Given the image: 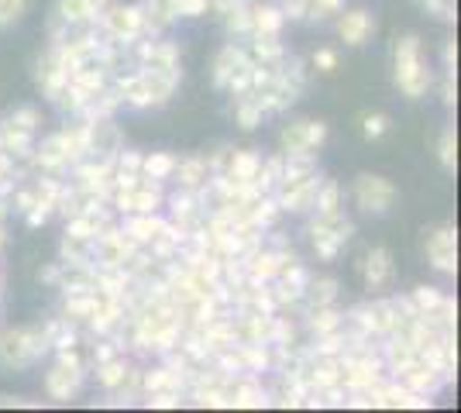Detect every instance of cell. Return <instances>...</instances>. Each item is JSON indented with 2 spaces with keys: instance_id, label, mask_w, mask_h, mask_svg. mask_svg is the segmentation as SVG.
Returning a JSON list of instances; mask_svg holds the SVG:
<instances>
[{
  "instance_id": "1",
  "label": "cell",
  "mask_w": 461,
  "mask_h": 413,
  "mask_svg": "<svg viewBox=\"0 0 461 413\" xmlns=\"http://www.w3.org/2000/svg\"><path fill=\"white\" fill-rule=\"evenodd\" d=\"M393 76L396 86L406 100H420L427 97V90L434 86V73L423 59V41L420 35H400L396 49H393Z\"/></svg>"
},
{
  "instance_id": "2",
  "label": "cell",
  "mask_w": 461,
  "mask_h": 413,
  "mask_svg": "<svg viewBox=\"0 0 461 413\" xmlns=\"http://www.w3.org/2000/svg\"><path fill=\"white\" fill-rule=\"evenodd\" d=\"M251 73H255V59H251L249 49L241 41L230 39L228 45L217 49V56L211 62L213 90H224L230 97H238V94H245L251 86Z\"/></svg>"
},
{
  "instance_id": "3",
  "label": "cell",
  "mask_w": 461,
  "mask_h": 413,
  "mask_svg": "<svg viewBox=\"0 0 461 413\" xmlns=\"http://www.w3.org/2000/svg\"><path fill=\"white\" fill-rule=\"evenodd\" d=\"M49 352H52V345L45 335V324L0 331V365H7V369H28V365L41 362Z\"/></svg>"
},
{
  "instance_id": "4",
  "label": "cell",
  "mask_w": 461,
  "mask_h": 413,
  "mask_svg": "<svg viewBox=\"0 0 461 413\" xmlns=\"http://www.w3.org/2000/svg\"><path fill=\"white\" fill-rule=\"evenodd\" d=\"M307 235L317 258L321 262H334V258L345 252L348 241L355 238V220L345 217V211H338V214H313Z\"/></svg>"
},
{
  "instance_id": "5",
  "label": "cell",
  "mask_w": 461,
  "mask_h": 413,
  "mask_svg": "<svg viewBox=\"0 0 461 413\" xmlns=\"http://www.w3.org/2000/svg\"><path fill=\"white\" fill-rule=\"evenodd\" d=\"M96 28L107 41L128 49L131 41L145 35V11H141V4H107L96 18Z\"/></svg>"
},
{
  "instance_id": "6",
  "label": "cell",
  "mask_w": 461,
  "mask_h": 413,
  "mask_svg": "<svg viewBox=\"0 0 461 413\" xmlns=\"http://www.w3.org/2000/svg\"><path fill=\"white\" fill-rule=\"evenodd\" d=\"M396 197H400L396 183L379 176V173H358L355 183H351V200H355V207L368 217H385L393 211Z\"/></svg>"
},
{
  "instance_id": "7",
  "label": "cell",
  "mask_w": 461,
  "mask_h": 413,
  "mask_svg": "<svg viewBox=\"0 0 461 413\" xmlns=\"http://www.w3.org/2000/svg\"><path fill=\"white\" fill-rule=\"evenodd\" d=\"M77 158H83V156L77 152V145L66 138V131L59 128V131L45 135L41 141H35V152H32L28 169H35V173H52V176H69V169H73Z\"/></svg>"
},
{
  "instance_id": "8",
  "label": "cell",
  "mask_w": 461,
  "mask_h": 413,
  "mask_svg": "<svg viewBox=\"0 0 461 413\" xmlns=\"http://www.w3.org/2000/svg\"><path fill=\"white\" fill-rule=\"evenodd\" d=\"M107 203L114 207L117 217L155 214V211H162V207H166V183L141 176L135 186H128V190H111V200H107Z\"/></svg>"
},
{
  "instance_id": "9",
  "label": "cell",
  "mask_w": 461,
  "mask_h": 413,
  "mask_svg": "<svg viewBox=\"0 0 461 413\" xmlns=\"http://www.w3.org/2000/svg\"><path fill=\"white\" fill-rule=\"evenodd\" d=\"M423 252H427V262L434 273L455 275L458 273V228L451 220H444L438 228L423 231Z\"/></svg>"
},
{
  "instance_id": "10",
  "label": "cell",
  "mask_w": 461,
  "mask_h": 413,
  "mask_svg": "<svg viewBox=\"0 0 461 413\" xmlns=\"http://www.w3.org/2000/svg\"><path fill=\"white\" fill-rule=\"evenodd\" d=\"M138 245L128 241V235L121 231V224H107L100 228V235L94 241V265L96 269H128L135 258Z\"/></svg>"
},
{
  "instance_id": "11",
  "label": "cell",
  "mask_w": 461,
  "mask_h": 413,
  "mask_svg": "<svg viewBox=\"0 0 461 413\" xmlns=\"http://www.w3.org/2000/svg\"><path fill=\"white\" fill-rule=\"evenodd\" d=\"M111 90L117 94L121 107H128V111H149V107H162L158 94L152 90V79L145 76L138 66L131 69V73H117V76H111Z\"/></svg>"
},
{
  "instance_id": "12",
  "label": "cell",
  "mask_w": 461,
  "mask_h": 413,
  "mask_svg": "<svg viewBox=\"0 0 461 413\" xmlns=\"http://www.w3.org/2000/svg\"><path fill=\"white\" fill-rule=\"evenodd\" d=\"M327 141V124L313 118L289 121L279 131V152H321V145Z\"/></svg>"
},
{
  "instance_id": "13",
  "label": "cell",
  "mask_w": 461,
  "mask_h": 413,
  "mask_svg": "<svg viewBox=\"0 0 461 413\" xmlns=\"http://www.w3.org/2000/svg\"><path fill=\"white\" fill-rule=\"evenodd\" d=\"M124 148V138H121V128L114 124V118L107 121H86V152L83 156L94 158H111Z\"/></svg>"
},
{
  "instance_id": "14",
  "label": "cell",
  "mask_w": 461,
  "mask_h": 413,
  "mask_svg": "<svg viewBox=\"0 0 461 413\" xmlns=\"http://www.w3.org/2000/svg\"><path fill=\"white\" fill-rule=\"evenodd\" d=\"M149 393H183L186 396V373L176 369L173 362H158L152 369H141V396Z\"/></svg>"
},
{
  "instance_id": "15",
  "label": "cell",
  "mask_w": 461,
  "mask_h": 413,
  "mask_svg": "<svg viewBox=\"0 0 461 413\" xmlns=\"http://www.w3.org/2000/svg\"><path fill=\"white\" fill-rule=\"evenodd\" d=\"M338 35L345 45L351 49H362L372 41L375 35V14L366 11V7H351V11H341V18H338Z\"/></svg>"
},
{
  "instance_id": "16",
  "label": "cell",
  "mask_w": 461,
  "mask_h": 413,
  "mask_svg": "<svg viewBox=\"0 0 461 413\" xmlns=\"http://www.w3.org/2000/svg\"><path fill=\"white\" fill-rule=\"evenodd\" d=\"M362 275H366V286L372 293H383L393 286V279H396V265H393V252L385 248V245H375V248H368L366 262H362Z\"/></svg>"
},
{
  "instance_id": "17",
  "label": "cell",
  "mask_w": 461,
  "mask_h": 413,
  "mask_svg": "<svg viewBox=\"0 0 461 413\" xmlns=\"http://www.w3.org/2000/svg\"><path fill=\"white\" fill-rule=\"evenodd\" d=\"M0 152L4 156H11L18 166L28 169V162H32V152H35V131H28V128H21L14 121H0Z\"/></svg>"
},
{
  "instance_id": "18",
  "label": "cell",
  "mask_w": 461,
  "mask_h": 413,
  "mask_svg": "<svg viewBox=\"0 0 461 413\" xmlns=\"http://www.w3.org/2000/svg\"><path fill=\"white\" fill-rule=\"evenodd\" d=\"M121 231L128 235V241L131 245H138V248H149L155 238L166 231V217L158 214H124V220H121Z\"/></svg>"
},
{
  "instance_id": "19",
  "label": "cell",
  "mask_w": 461,
  "mask_h": 413,
  "mask_svg": "<svg viewBox=\"0 0 461 413\" xmlns=\"http://www.w3.org/2000/svg\"><path fill=\"white\" fill-rule=\"evenodd\" d=\"M83 382H86V373H73V369H66V365H59L56 362V365L45 373V393H49V400L69 403V400H77L79 396Z\"/></svg>"
},
{
  "instance_id": "20",
  "label": "cell",
  "mask_w": 461,
  "mask_h": 413,
  "mask_svg": "<svg viewBox=\"0 0 461 413\" xmlns=\"http://www.w3.org/2000/svg\"><path fill=\"white\" fill-rule=\"evenodd\" d=\"M249 21H251V35H283V28H286V18H283L279 4H269V0H251Z\"/></svg>"
},
{
  "instance_id": "21",
  "label": "cell",
  "mask_w": 461,
  "mask_h": 413,
  "mask_svg": "<svg viewBox=\"0 0 461 413\" xmlns=\"http://www.w3.org/2000/svg\"><path fill=\"white\" fill-rule=\"evenodd\" d=\"M169 179L176 183V190H200V186H207V179H211V162L203 156L176 158V169Z\"/></svg>"
},
{
  "instance_id": "22",
  "label": "cell",
  "mask_w": 461,
  "mask_h": 413,
  "mask_svg": "<svg viewBox=\"0 0 461 413\" xmlns=\"http://www.w3.org/2000/svg\"><path fill=\"white\" fill-rule=\"evenodd\" d=\"M107 4H111V0H56L52 11H56L69 28H79V24H96L100 11H104Z\"/></svg>"
},
{
  "instance_id": "23",
  "label": "cell",
  "mask_w": 461,
  "mask_h": 413,
  "mask_svg": "<svg viewBox=\"0 0 461 413\" xmlns=\"http://www.w3.org/2000/svg\"><path fill=\"white\" fill-rule=\"evenodd\" d=\"M96 303H100V290H86V293H62V307L59 314L66 320H73L77 328H86L90 317L96 314Z\"/></svg>"
},
{
  "instance_id": "24",
  "label": "cell",
  "mask_w": 461,
  "mask_h": 413,
  "mask_svg": "<svg viewBox=\"0 0 461 413\" xmlns=\"http://www.w3.org/2000/svg\"><path fill=\"white\" fill-rule=\"evenodd\" d=\"M59 290H62V293H86V290H96V265L94 262H62Z\"/></svg>"
},
{
  "instance_id": "25",
  "label": "cell",
  "mask_w": 461,
  "mask_h": 413,
  "mask_svg": "<svg viewBox=\"0 0 461 413\" xmlns=\"http://www.w3.org/2000/svg\"><path fill=\"white\" fill-rule=\"evenodd\" d=\"M303 328H307L313 337L330 335L338 328H345V310L338 303H327V307H310L303 310Z\"/></svg>"
},
{
  "instance_id": "26",
  "label": "cell",
  "mask_w": 461,
  "mask_h": 413,
  "mask_svg": "<svg viewBox=\"0 0 461 413\" xmlns=\"http://www.w3.org/2000/svg\"><path fill=\"white\" fill-rule=\"evenodd\" d=\"M251 45H249V56L258 66H272V69H279L283 66V59H286V45H283V39L279 35H251Z\"/></svg>"
},
{
  "instance_id": "27",
  "label": "cell",
  "mask_w": 461,
  "mask_h": 413,
  "mask_svg": "<svg viewBox=\"0 0 461 413\" xmlns=\"http://www.w3.org/2000/svg\"><path fill=\"white\" fill-rule=\"evenodd\" d=\"M230 111H234V124H238L241 131H255L262 121L269 118V114L262 111V103H258V97H255L251 90L238 94V97H230Z\"/></svg>"
},
{
  "instance_id": "28",
  "label": "cell",
  "mask_w": 461,
  "mask_h": 413,
  "mask_svg": "<svg viewBox=\"0 0 461 413\" xmlns=\"http://www.w3.org/2000/svg\"><path fill=\"white\" fill-rule=\"evenodd\" d=\"M128 369H131V362H128L124 355H114V358H107V362H96L94 365L96 386H100L104 393H117L121 382H124V375H128Z\"/></svg>"
},
{
  "instance_id": "29",
  "label": "cell",
  "mask_w": 461,
  "mask_h": 413,
  "mask_svg": "<svg viewBox=\"0 0 461 413\" xmlns=\"http://www.w3.org/2000/svg\"><path fill=\"white\" fill-rule=\"evenodd\" d=\"M258 169H262V152H258V148H234L224 176H234V179H241V183H251V186H255ZM255 190H258V186H255Z\"/></svg>"
},
{
  "instance_id": "30",
  "label": "cell",
  "mask_w": 461,
  "mask_h": 413,
  "mask_svg": "<svg viewBox=\"0 0 461 413\" xmlns=\"http://www.w3.org/2000/svg\"><path fill=\"white\" fill-rule=\"evenodd\" d=\"M338 211H345V190L338 179L324 176L313 197V214H338Z\"/></svg>"
},
{
  "instance_id": "31",
  "label": "cell",
  "mask_w": 461,
  "mask_h": 413,
  "mask_svg": "<svg viewBox=\"0 0 461 413\" xmlns=\"http://www.w3.org/2000/svg\"><path fill=\"white\" fill-rule=\"evenodd\" d=\"M338 293H341L338 279L334 275H321V279H310L303 303H307V310L310 307H327V303H338Z\"/></svg>"
},
{
  "instance_id": "32",
  "label": "cell",
  "mask_w": 461,
  "mask_h": 413,
  "mask_svg": "<svg viewBox=\"0 0 461 413\" xmlns=\"http://www.w3.org/2000/svg\"><path fill=\"white\" fill-rule=\"evenodd\" d=\"M238 352H241L245 373H272V345H245V341H238Z\"/></svg>"
},
{
  "instance_id": "33",
  "label": "cell",
  "mask_w": 461,
  "mask_h": 413,
  "mask_svg": "<svg viewBox=\"0 0 461 413\" xmlns=\"http://www.w3.org/2000/svg\"><path fill=\"white\" fill-rule=\"evenodd\" d=\"M173 169H176L173 152H149V156H141V176L166 183V179L173 176Z\"/></svg>"
},
{
  "instance_id": "34",
  "label": "cell",
  "mask_w": 461,
  "mask_h": 413,
  "mask_svg": "<svg viewBox=\"0 0 461 413\" xmlns=\"http://www.w3.org/2000/svg\"><path fill=\"white\" fill-rule=\"evenodd\" d=\"M438 162H441L444 173H455L458 169V138H455V124H447L438 141Z\"/></svg>"
},
{
  "instance_id": "35",
  "label": "cell",
  "mask_w": 461,
  "mask_h": 413,
  "mask_svg": "<svg viewBox=\"0 0 461 413\" xmlns=\"http://www.w3.org/2000/svg\"><path fill=\"white\" fill-rule=\"evenodd\" d=\"M251 4V0H249ZM249 4H241V7H234L230 14H224V31H228L234 41H241V39H249L251 35V21H249Z\"/></svg>"
},
{
  "instance_id": "36",
  "label": "cell",
  "mask_w": 461,
  "mask_h": 413,
  "mask_svg": "<svg viewBox=\"0 0 461 413\" xmlns=\"http://www.w3.org/2000/svg\"><path fill=\"white\" fill-rule=\"evenodd\" d=\"M406 296H410V303L417 307V314H430V310L444 300V290L441 286H427V283H423V286L410 290Z\"/></svg>"
},
{
  "instance_id": "37",
  "label": "cell",
  "mask_w": 461,
  "mask_h": 413,
  "mask_svg": "<svg viewBox=\"0 0 461 413\" xmlns=\"http://www.w3.org/2000/svg\"><path fill=\"white\" fill-rule=\"evenodd\" d=\"M389 128H393V121H389V114H383V111L362 114V138H366V141H379Z\"/></svg>"
},
{
  "instance_id": "38",
  "label": "cell",
  "mask_w": 461,
  "mask_h": 413,
  "mask_svg": "<svg viewBox=\"0 0 461 413\" xmlns=\"http://www.w3.org/2000/svg\"><path fill=\"white\" fill-rule=\"evenodd\" d=\"M345 11V0H307V21H327Z\"/></svg>"
},
{
  "instance_id": "39",
  "label": "cell",
  "mask_w": 461,
  "mask_h": 413,
  "mask_svg": "<svg viewBox=\"0 0 461 413\" xmlns=\"http://www.w3.org/2000/svg\"><path fill=\"white\" fill-rule=\"evenodd\" d=\"M7 121H14V124H21V128H28V131H35V135H39L41 111L39 107H32V103H21V107H14V111L7 114Z\"/></svg>"
},
{
  "instance_id": "40",
  "label": "cell",
  "mask_w": 461,
  "mask_h": 413,
  "mask_svg": "<svg viewBox=\"0 0 461 413\" xmlns=\"http://www.w3.org/2000/svg\"><path fill=\"white\" fill-rule=\"evenodd\" d=\"M28 11V0H0V31L14 28Z\"/></svg>"
},
{
  "instance_id": "41",
  "label": "cell",
  "mask_w": 461,
  "mask_h": 413,
  "mask_svg": "<svg viewBox=\"0 0 461 413\" xmlns=\"http://www.w3.org/2000/svg\"><path fill=\"white\" fill-rule=\"evenodd\" d=\"M114 173L141 176V152H135V148H121V152L114 156Z\"/></svg>"
},
{
  "instance_id": "42",
  "label": "cell",
  "mask_w": 461,
  "mask_h": 413,
  "mask_svg": "<svg viewBox=\"0 0 461 413\" xmlns=\"http://www.w3.org/2000/svg\"><path fill=\"white\" fill-rule=\"evenodd\" d=\"M176 14L179 18H207L211 14V0H176Z\"/></svg>"
},
{
  "instance_id": "43",
  "label": "cell",
  "mask_w": 461,
  "mask_h": 413,
  "mask_svg": "<svg viewBox=\"0 0 461 413\" xmlns=\"http://www.w3.org/2000/svg\"><path fill=\"white\" fill-rule=\"evenodd\" d=\"M141 400H145V407H155V410H179L186 396L183 393H149V396H141Z\"/></svg>"
},
{
  "instance_id": "44",
  "label": "cell",
  "mask_w": 461,
  "mask_h": 413,
  "mask_svg": "<svg viewBox=\"0 0 461 413\" xmlns=\"http://www.w3.org/2000/svg\"><path fill=\"white\" fill-rule=\"evenodd\" d=\"M427 14H434L438 21H455V0H417Z\"/></svg>"
},
{
  "instance_id": "45",
  "label": "cell",
  "mask_w": 461,
  "mask_h": 413,
  "mask_svg": "<svg viewBox=\"0 0 461 413\" xmlns=\"http://www.w3.org/2000/svg\"><path fill=\"white\" fill-rule=\"evenodd\" d=\"M310 69H317V73H334V69H338V52H334V49H317V52L310 56Z\"/></svg>"
},
{
  "instance_id": "46",
  "label": "cell",
  "mask_w": 461,
  "mask_h": 413,
  "mask_svg": "<svg viewBox=\"0 0 461 413\" xmlns=\"http://www.w3.org/2000/svg\"><path fill=\"white\" fill-rule=\"evenodd\" d=\"M52 217H56V211H52L45 200H39V203H35V207L24 214V224H28V228H45Z\"/></svg>"
},
{
  "instance_id": "47",
  "label": "cell",
  "mask_w": 461,
  "mask_h": 413,
  "mask_svg": "<svg viewBox=\"0 0 461 413\" xmlns=\"http://www.w3.org/2000/svg\"><path fill=\"white\" fill-rule=\"evenodd\" d=\"M39 203V197H35V190H14L11 193V214H18V217H24L32 207Z\"/></svg>"
},
{
  "instance_id": "48",
  "label": "cell",
  "mask_w": 461,
  "mask_h": 413,
  "mask_svg": "<svg viewBox=\"0 0 461 413\" xmlns=\"http://www.w3.org/2000/svg\"><path fill=\"white\" fill-rule=\"evenodd\" d=\"M52 355H56L59 365H66V369H73V373H86V362L79 358L77 345H73V348H56Z\"/></svg>"
},
{
  "instance_id": "49",
  "label": "cell",
  "mask_w": 461,
  "mask_h": 413,
  "mask_svg": "<svg viewBox=\"0 0 461 413\" xmlns=\"http://www.w3.org/2000/svg\"><path fill=\"white\" fill-rule=\"evenodd\" d=\"M59 275H62V262H49V265H41L39 269V283L41 286L59 290Z\"/></svg>"
},
{
  "instance_id": "50",
  "label": "cell",
  "mask_w": 461,
  "mask_h": 413,
  "mask_svg": "<svg viewBox=\"0 0 461 413\" xmlns=\"http://www.w3.org/2000/svg\"><path fill=\"white\" fill-rule=\"evenodd\" d=\"M455 66H458V49H455V39L444 41V76H455Z\"/></svg>"
},
{
  "instance_id": "51",
  "label": "cell",
  "mask_w": 461,
  "mask_h": 413,
  "mask_svg": "<svg viewBox=\"0 0 461 413\" xmlns=\"http://www.w3.org/2000/svg\"><path fill=\"white\" fill-rule=\"evenodd\" d=\"M241 4H249V0H211V14L213 18H224L234 7H241Z\"/></svg>"
},
{
  "instance_id": "52",
  "label": "cell",
  "mask_w": 461,
  "mask_h": 413,
  "mask_svg": "<svg viewBox=\"0 0 461 413\" xmlns=\"http://www.w3.org/2000/svg\"><path fill=\"white\" fill-rule=\"evenodd\" d=\"M441 97H444V103H447V107H451V103H455V76H444Z\"/></svg>"
},
{
  "instance_id": "53",
  "label": "cell",
  "mask_w": 461,
  "mask_h": 413,
  "mask_svg": "<svg viewBox=\"0 0 461 413\" xmlns=\"http://www.w3.org/2000/svg\"><path fill=\"white\" fill-rule=\"evenodd\" d=\"M7 214H11V200L0 197V220H7Z\"/></svg>"
},
{
  "instance_id": "54",
  "label": "cell",
  "mask_w": 461,
  "mask_h": 413,
  "mask_svg": "<svg viewBox=\"0 0 461 413\" xmlns=\"http://www.w3.org/2000/svg\"><path fill=\"white\" fill-rule=\"evenodd\" d=\"M4 245H7V228H4V220H0V252H4Z\"/></svg>"
},
{
  "instance_id": "55",
  "label": "cell",
  "mask_w": 461,
  "mask_h": 413,
  "mask_svg": "<svg viewBox=\"0 0 461 413\" xmlns=\"http://www.w3.org/2000/svg\"><path fill=\"white\" fill-rule=\"evenodd\" d=\"M0 296H4V265H0Z\"/></svg>"
},
{
  "instance_id": "56",
  "label": "cell",
  "mask_w": 461,
  "mask_h": 413,
  "mask_svg": "<svg viewBox=\"0 0 461 413\" xmlns=\"http://www.w3.org/2000/svg\"><path fill=\"white\" fill-rule=\"evenodd\" d=\"M0 317H4V307H0Z\"/></svg>"
}]
</instances>
